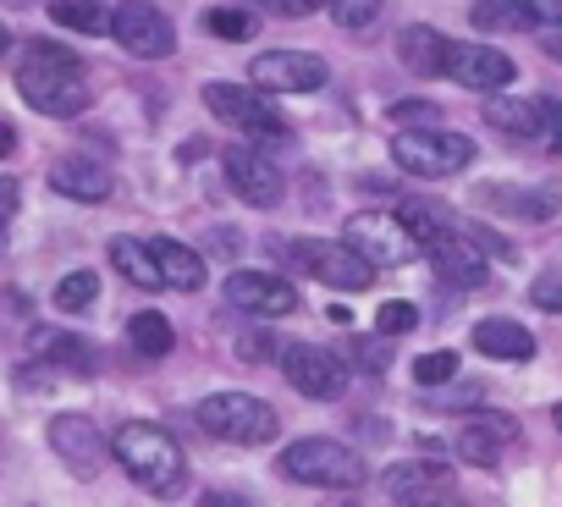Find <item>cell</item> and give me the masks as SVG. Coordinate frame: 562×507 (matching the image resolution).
<instances>
[{
  "mask_svg": "<svg viewBox=\"0 0 562 507\" xmlns=\"http://www.w3.org/2000/svg\"><path fill=\"white\" fill-rule=\"evenodd\" d=\"M485 122L496 133H507V138L540 144V100H502V94H491L485 100Z\"/></svg>",
  "mask_w": 562,
  "mask_h": 507,
  "instance_id": "4316f807",
  "label": "cell"
},
{
  "mask_svg": "<svg viewBox=\"0 0 562 507\" xmlns=\"http://www.w3.org/2000/svg\"><path fill=\"white\" fill-rule=\"evenodd\" d=\"M18 210H23V188H18V177H0V221L12 226Z\"/></svg>",
  "mask_w": 562,
  "mask_h": 507,
  "instance_id": "ab89813d",
  "label": "cell"
},
{
  "mask_svg": "<svg viewBox=\"0 0 562 507\" xmlns=\"http://www.w3.org/2000/svg\"><path fill=\"white\" fill-rule=\"evenodd\" d=\"M111 266H116V277H127L144 293H160L166 288V271L155 260V243L149 237H116L111 243Z\"/></svg>",
  "mask_w": 562,
  "mask_h": 507,
  "instance_id": "603a6c76",
  "label": "cell"
},
{
  "mask_svg": "<svg viewBox=\"0 0 562 507\" xmlns=\"http://www.w3.org/2000/svg\"><path fill=\"white\" fill-rule=\"evenodd\" d=\"M50 188H56L61 199H72V204H105V199L116 193V177H111V166L94 160V155H61V160L50 166Z\"/></svg>",
  "mask_w": 562,
  "mask_h": 507,
  "instance_id": "e0dca14e",
  "label": "cell"
},
{
  "mask_svg": "<svg viewBox=\"0 0 562 507\" xmlns=\"http://www.w3.org/2000/svg\"><path fill=\"white\" fill-rule=\"evenodd\" d=\"M281 474H288L293 485H315V491H359L370 480L364 458L331 436H304L293 441L288 452H281Z\"/></svg>",
  "mask_w": 562,
  "mask_h": 507,
  "instance_id": "5b68a950",
  "label": "cell"
},
{
  "mask_svg": "<svg viewBox=\"0 0 562 507\" xmlns=\"http://www.w3.org/2000/svg\"><path fill=\"white\" fill-rule=\"evenodd\" d=\"M403 215H408V226L419 232L425 254L436 260V271H441L452 288L474 293V288H485V282H491L485 243H480L469 226H458V221H447V215H430V210H403Z\"/></svg>",
  "mask_w": 562,
  "mask_h": 507,
  "instance_id": "3957f363",
  "label": "cell"
},
{
  "mask_svg": "<svg viewBox=\"0 0 562 507\" xmlns=\"http://www.w3.org/2000/svg\"><path fill=\"white\" fill-rule=\"evenodd\" d=\"M0 254H7V221H0Z\"/></svg>",
  "mask_w": 562,
  "mask_h": 507,
  "instance_id": "f6af8a7d",
  "label": "cell"
},
{
  "mask_svg": "<svg viewBox=\"0 0 562 507\" xmlns=\"http://www.w3.org/2000/svg\"><path fill=\"white\" fill-rule=\"evenodd\" d=\"M50 447L67 463L72 480H94L100 463H105V436H100V425L89 414H56L50 419Z\"/></svg>",
  "mask_w": 562,
  "mask_h": 507,
  "instance_id": "2e32d148",
  "label": "cell"
},
{
  "mask_svg": "<svg viewBox=\"0 0 562 507\" xmlns=\"http://www.w3.org/2000/svg\"><path fill=\"white\" fill-rule=\"evenodd\" d=\"M204 105L215 111V122L248 133L254 144H288V138H293L288 116L270 105V94H265L259 83H254V89H243V83H204Z\"/></svg>",
  "mask_w": 562,
  "mask_h": 507,
  "instance_id": "52a82bcc",
  "label": "cell"
},
{
  "mask_svg": "<svg viewBox=\"0 0 562 507\" xmlns=\"http://www.w3.org/2000/svg\"><path fill=\"white\" fill-rule=\"evenodd\" d=\"M557 430H562V403H557Z\"/></svg>",
  "mask_w": 562,
  "mask_h": 507,
  "instance_id": "bcb514c9",
  "label": "cell"
},
{
  "mask_svg": "<svg viewBox=\"0 0 562 507\" xmlns=\"http://www.w3.org/2000/svg\"><path fill=\"white\" fill-rule=\"evenodd\" d=\"M469 342H474V353L502 359V364H524V359H535V331L518 326V320H507V315L480 320V326L469 331Z\"/></svg>",
  "mask_w": 562,
  "mask_h": 507,
  "instance_id": "ffe728a7",
  "label": "cell"
},
{
  "mask_svg": "<svg viewBox=\"0 0 562 507\" xmlns=\"http://www.w3.org/2000/svg\"><path fill=\"white\" fill-rule=\"evenodd\" d=\"M540 144L562 149V100H551V94H540Z\"/></svg>",
  "mask_w": 562,
  "mask_h": 507,
  "instance_id": "74e56055",
  "label": "cell"
},
{
  "mask_svg": "<svg viewBox=\"0 0 562 507\" xmlns=\"http://www.w3.org/2000/svg\"><path fill=\"white\" fill-rule=\"evenodd\" d=\"M546 23V12L535 0H480L474 7V29L480 34H535Z\"/></svg>",
  "mask_w": 562,
  "mask_h": 507,
  "instance_id": "d4e9b609",
  "label": "cell"
},
{
  "mask_svg": "<svg viewBox=\"0 0 562 507\" xmlns=\"http://www.w3.org/2000/svg\"><path fill=\"white\" fill-rule=\"evenodd\" d=\"M392 160L408 177L447 182V177L474 166V138L469 133H447V127H397L392 133Z\"/></svg>",
  "mask_w": 562,
  "mask_h": 507,
  "instance_id": "8992f818",
  "label": "cell"
},
{
  "mask_svg": "<svg viewBox=\"0 0 562 507\" xmlns=\"http://www.w3.org/2000/svg\"><path fill=\"white\" fill-rule=\"evenodd\" d=\"M342 243H353L375 271H397L408 260H419V232L408 226V215H386V210H359L342 226Z\"/></svg>",
  "mask_w": 562,
  "mask_h": 507,
  "instance_id": "ba28073f",
  "label": "cell"
},
{
  "mask_svg": "<svg viewBox=\"0 0 562 507\" xmlns=\"http://www.w3.org/2000/svg\"><path fill=\"white\" fill-rule=\"evenodd\" d=\"M0 155H12V127H0Z\"/></svg>",
  "mask_w": 562,
  "mask_h": 507,
  "instance_id": "7bdbcfd3",
  "label": "cell"
},
{
  "mask_svg": "<svg viewBox=\"0 0 562 507\" xmlns=\"http://www.w3.org/2000/svg\"><path fill=\"white\" fill-rule=\"evenodd\" d=\"M392 116H397L403 127H441V111H436L430 100H403V105H392Z\"/></svg>",
  "mask_w": 562,
  "mask_h": 507,
  "instance_id": "8d00e7d4",
  "label": "cell"
},
{
  "mask_svg": "<svg viewBox=\"0 0 562 507\" xmlns=\"http://www.w3.org/2000/svg\"><path fill=\"white\" fill-rule=\"evenodd\" d=\"M193 419H199L204 436L232 441V447H270L281 436V414L265 397H248V392H215L193 408Z\"/></svg>",
  "mask_w": 562,
  "mask_h": 507,
  "instance_id": "277c9868",
  "label": "cell"
},
{
  "mask_svg": "<svg viewBox=\"0 0 562 507\" xmlns=\"http://www.w3.org/2000/svg\"><path fill=\"white\" fill-rule=\"evenodd\" d=\"M127 342H133L144 359H166V353H171V342H177V331H171V320H166V315L144 309V315H133V320H127Z\"/></svg>",
  "mask_w": 562,
  "mask_h": 507,
  "instance_id": "f1b7e54d",
  "label": "cell"
},
{
  "mask_svg": "<svg viewBox=\"0 0 562 507\" xmlns=\"http://www.w3.org/2000/svg\"><path fill=\"white\" fill-rule=\"evenodd\" d=\"M149 243H155V260H160V271H166V288H177V293H199V288L210 282L204 260H199L188 243H177V237H149Z\"/></svg>",
  "mask_w": 562,
  "mask_h": 507,
  "instance_id": "484cf974",
  "label": "cell"
},
{
  "mask_svg": "<svg viewBox=\"0 0 562 507\" xmlns=\"http://www.w3.org/2000/svg\"><path fill=\"white\" fill-rule=\"evenodd\" d=\"M111 458H116V463L127 469V480L144 485L149 496H171V491L188 480V458H182L177 436L160 430V425H144V419L116 425V436H111Z\"/></svg>",
  "mask_w": 562,
  "mask_h": 507,
  "instance_id": "7a4b0ae2",
  "label": "cell"
},
{
  "mask_svg": "<svg viewBox=\"0 0 562 507\" xmlns=\"http://www.w3.org/2000/svg\"><path fill=\"white\" fill-rule=\"evenodd\" d=\"M221 166H226L232 193H237L243 204H254V210H276L281 193H288V177H281V166H276L259 144H237V149H226Z\"/></svg>",
  "mask_w": 562,
  "mask_h": 507,
  "instance_id": "4fadbf2b",
  "label": "cell"
},
{
  "mask_svg": "<svg viewBox=\"0 0 562 507\" xmlns=\"http://www.w3.org/2000/svg\"><path fill=\"white\" fill-rule=\"evenodd\" d=\"M248 78L265 94H315V89H326L331 67L315 50H259L248 61Z\"/></svg>",
  "mask_w": 562,
  "mask_h": 507,
  "instance_id": "7c38bea8",
  "label": "cell"
},
{
  "mask_svg": "<svg viewBox=\"0 0 562 507\" xmlns=\"http://www.w3.org/2000/svg\"><path fill=\"white\" fill-rule=\"evenodd\" d=\"M12 50V34H7V23H0V56H7Z\"/></svg>",
  "mask_w": 562,
  "mask_h": 507,
  "instance_id": "ee69618b",
  "label": "cell"
},
{
  "mask_svg": "<svg viewBox=\"0 0 562 507\" xmlns=\"http://www.w3.org/2000/svg\"><path fill=\"white\" fill-rule=\"evenodd\" d=\"M29 353L45 359L50 370H67V375H94V348L61 326H34L29 331Z\"/></svg>",
  "mask_w": 562,
  "mask_h": 507,
  "instance_id": "44dd1931",
  "label": "cell"
},
{
  "mask_svg": "<svg viewBox=\"0 0 562 507\" xmlns=\"http://www.w3.org/2000/svg\"><path fill=\"white\" fill-rule=\"evenodd\" d=\"M111 40L127 56H144V61H160V56L177 50V29L155 0H122V7L111 12Z\"/></svg>",
  "mask_w": 562,
  "mask_h": 507,
  "instance_id": "30bf717a",
  "label": "cell"
},
{
  "mask_svg": "<svg viewBox=\"0 0 562 507\" xmlns=\"http://www.w3.org/2000/svg\"><path fill=\"white\" fill-rule=\"evenodd\" d=\"M529 304H535V309H551V315H562V277H540V282L529 288Z\"/></svg>",
  "mask_w": 562,
  "mask_h": 507,
  "instance_id": "f35d334b",
  "label": "cell"
},
{
  "mask_svg": "<svg viewBox=\"0 0 562 507\" xmlns=\"http://www.w3.org/2000/svg\"><path fill=\"white\" fill-rule=\"evenodd\" d=\"M281 375H288L293 392H304L315 403H331L348 386V359L331 353V348H315V342H288L281 348Z\"/></svg>",
  "mask_w": 562,
  "mask_h": 507,
  "instance_id": "8fae6325",
  "label": "cell"
},
{
  "mask_svg": "<svg viewBox=\"0 0 562 507\" xmlns=\"http://www.w3.org/2000/svg\"><path fill=\"white\" fill-rule=\"evenodd\" d=\"M375 331H386V337H408V331H419V309H414L408 298H392V304H381Z\"/></svg>",
  "mask_w": 562,
  "mask_h": 507,
  "instance_id": "836d02e7",
  "label": "cell"
},
{
  "mask_svg": "<svg viewBox=\"0 0 562 507\" xmlns=\"http://www.w3.org/2000/svg\"><path fill=\"white\" fill-rule=\"evenodd\" d=\"M447 78H452L458 89H474V94H502V89L518 78V67H513L496 45L452 40V45H447Z\"/></svg>",
  "mask_w": 562,
  "mask_h": 507,
  "instance_id": "5bb4252c",
  "label": "cell"
},
{
  "mask_svg": "<svg viewBox=\"0 0 562 507\" xmlns=\"http://www.w3.org/2000/svg\"><path fill=\"white\" fill-rule=\"evenodd\" d=\"M310 7H331V0H310Z\"/></svg>",
  "mask_w": 562,
  "mask_h": 507,
  "instance_id": "7dc6e473",
  "label": "cell"
},
{
  "mask_svg": "<svg viewBox=\"0 0 562 507\" xmlns=\"http://www.w3.org/2000/svg\"><path fill=\"white\" fill-rule=\"evenodd\" d=\"M447 485H452V463L447 458H403V463H392L381 474V491L392 502H425V496H436Z\"/></svg>",
  "mask_w": 562,
  "mask_h": 507,
  "instance_id": "d6986e66",
  "label": "cell"
},
{
  "mask_svg": "<svg viewBox=\"0 0 562 507\" xmlns=\"http://www.w3.org/2000/svg\"><path fill=\"white\" fill-rule=\"evenodd\" d=\"M535 40H540V50H546L551 61H562V23H540Z\"/></svg>",
  "mask_w": 562,
  "mask_h": 507,
  "instance_id": "b9f144b4",
  "label": "cell"
},
{
  "mask_svg": "<svg viewBox=\"0 0 562 507\" xmlns=\"http://www.w3.org/2000/svg\"><path fill=\"white\" fill-rule=\"evenodd\" d=\"M447 34H436L430 23H408L403 34H397V56H403V67L414 72V78H447Z\"/></svg>",
  "mask_w": 562,
  "mask_h": 507,
  "instance_id": "7402d4cb",
  "label": "cell"
},
{
  "mask_svg": "<svg viewBox=\"0 0 562 507\" xmlns=\"http://www.w3.org/2000/svg\"><path fill=\"white\" fill-rule=\"evenodd\" d=\"M237 359H243V364H265V359H281V348H276V337L259 326V331H243V337H237Z\"/></svg>",
  "mask_w": 562,
  "mask_h": 507,
  "instance_id": "d590c367",
  "label": "cell"
},
{
  "mask_svg": "<svg viewBox=\"0 0 562 507\" xmlns=\"http://www.w3.org/2000/svg\"><path fill=\"white\" fill-rule=\"evenodd\" d=\"M94 298H100V277H94V271H67V277L56 282V309H61V315H83Z\"/></svg>",
  "mask_w": 562,
  "mask_h": 507,
  "instance_id": "f546056e",
  "label": "cell"
},
{
  "mask_svg": "<svg viewBox=\"0 0 562 507\" xmlns=\"http://www.w3.org/2000/svg\"><path fill=\"white\" fill-rule=\"evenodd\" d=\"M18 94L40 111V116H78L89 105V78L83 61L50 40H29L23 61H18Z\"/></svg>",
  "mask_w": 562,
  "mask_h": 507,
  "instance_id": "6da1fadb",
  "label": "cell"
},
{
  "mask_svg": "<svg viewBox=\"0 0 562 507\" xmlns=\"http://www.w3.org/2000/svg\"><path fill=\"white\" fill-rule=\"evenodd\" d=\"M480 199L502 215H518V221H551L562 210L557 188H502V182H491V188H480Z\"/></svg>",
  "mask_w": 562,
  "mask_h": 507,
  "instance_id": "cb8c5ba5",
  "label": "cell"
},
{
  "mask_svg": "<svg viewBox=\"0 0 562 507\" xmlns=\"http://www.w3.org/2000/svg\"><path fill=\"white\" fill-rule=\"evenodd\" d=\"M293 260L321 288H331V293H364V288H375V266L364 260L353 243H342V237H310V243L293 248Z\"/></svg>",
  "mask_w": 562,
  "mask_h": 507,
  "instance_id": "9c48e42d",
  "label": "cell"
},
{
  "mask_svg": "<svg viewBox=\"0 0 562 507\" xmlns=\"http://www.w3.org/2000/svg\"><path fill=\"white\" fill-rule=\"evenodd\" d=\"M259 7H265L270 18H310V12H315L310 0H259Z\"/></svg>",
  "mask_w": 562,
  "mask_h": 507,
  "instance_id": "60d3db41",
  "label": "cell"
},
{
  "mask_svg": "<svg viewBox=\"0 0 562 507\" xmlns=\"http://www.w3.org/2000/svg\"><path fill=\"white\" fill-rule=\"evenodd\" d=\"M50 18L72 34H89V40L111 34V12L100 7V0H50Z\"/></svg>",
  "mask_w": 562,
  "mask_h": 507,
  "instance_id": "83f0119b",
  "label": "cell"
},
{
  "mask_svg": "<svg viewBox=\"0 0 562 507\" xmlns=\"http://www.w3.org/2000/svg\"><path fill=\"white\" fill-rule=\"evenodd\" d=\"M226 304L243 309V315H259V320H281V315L299 309V288L270 277V271H232L226 277Z\"/></svg>",
  "mask_w": 562,
  "mask_h": 507,
  "instance_id": "9a60e30c",
  "label": "cell"
},
{
  "mask_svg": "<svg viewBox=\"0 0 562 507\" xmlns=\"http://www.w3.org/2000/svg\"><path fill=\"white\" fill-rule=\"evenodd\" d=\"M342 359L359 364L364 375H381V370H392V337L386 331L381 337H348L342 342Z\"/></svg>",
  "mask_w": 562,
  "mask_h": 507,
  "instance_id": "4dcf8cb0",
  "label": "cell"
},
{
  "mask_svg": "<svg viewBox=\"0 0 562 507\" xmlns=\"http://www.w3.org/2000/svg\"><path fill=\"white\" fill-rule=\"evenodd\" d=\"M507 441H518V419H507V414H480V419H469V425L452 436V452H458L463 463H474V469H496Z\"/></svg>",
  "mask_w": 562,
  "mask_h": 507,
  "instance_id": "ac0fdd59",
  "label": "cell"
},
{
  "mask_svg": "<svg viewBox=\"0 0 562 507\" xmlns=\"http://www.w3.org/2000/svg\"><path fill=\"white\" fill-rule=\"evenodd\" d=\"M458 375V353H425V359H414V381L419 386H441V381H452Z\"/></svg>",
  "mask_w": 562,
  "mask_h": 507,
  "instance_id": "e575fe53",
  "label": "cell"
},
{
  "mask_svg": "<svg viewBox=\"0 0 562 507\" xmlns=\"http://www.w3.org/2000/svg\"><path fill=\"white\" fill-rule=\"evenodd\" d=\"M375 18H381V0H331V23H337V29L364 34Z\"/></svg>",
  "mask_w": 562,
  "mask_h": 507,
  "instance_id": "d6a6232c",
  "label": "cell"
},
{
  "mask_svg": "<svg viewBox=\"0 0 562 507\" xmlns=\"http://www.w3.org/2000/svg\"><path fill=\"white\" fill-rule=\"evenodd\" d=\"M204 34L243 45V40L259 34V18H248V12H237V7H210V12H204Z\"/></svg>",
  "mask_w": 562,
  "mask_h": 507,
  "instance_id": "1f68e13d",
  "label": "cell"
}]
</instances>
